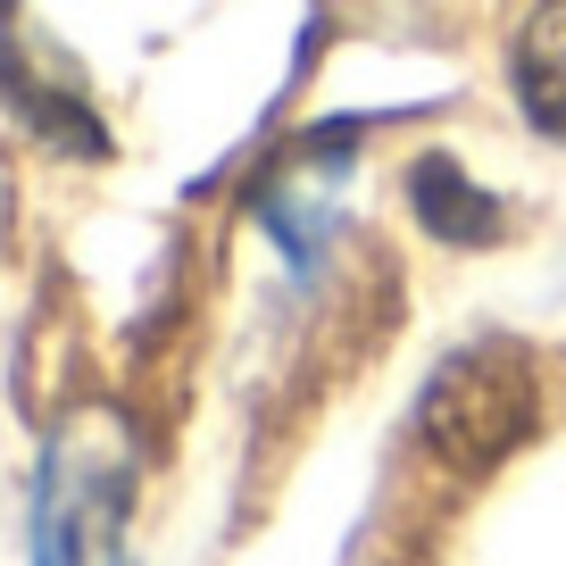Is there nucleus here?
<instances>
[{
    "mask_svg": "<svg viewBox=\"0 0 566 566\" xmlns=\"http://www.w3.org/2000/svg\"><path fill=\"white\" fill-rule=\"evenodd\" d=\"M134 442L108 408H84L42 442L34 467V566H125Z\"/></svg>",
    "mask_w": 566,
    "mask_h": 566,
    "instance_id": "obj_1",
    "label": "nucleus"
},
{
    "mask_svg": "<svg viewBox=\"0 0 566 566\" xmlns=\"http://www.w3.org/2000/svg\"><path fill=\"white\" fill-rule=\"evenodd\" d=\"M417 433L433 442V459L459 467V475L509 459L533 433V367L516 350H500V342L450 358V367L433 375V391H424V408H417Z\"/></svg>",
    "mask_w": 566,
    "mask_h": 566,
    "instance_id": "obj_2",
    "label": "nucleus"
},
{
    "mask_svg": "<svg viewBox=\"0 0 566 566\" xmlns=\"http://www.w3.org/2000/svg\"><path fill=\"white\" fill-rule=\"evenodd\" d=\"M334 184H342V159H317V142H308L301 159H283L275 184L259 192L266 233H275L292 259H308V250L325 242V226H334Z\"/></svg>",
    "mask_w": 566,
    "mask_h": 566,
    "instance_id": "obj_3",
    "label": "nucleus"
},
{
    "mask_svg": "<svg viewBox=\"0 0 566 566\" xmlns=\"http://www.w3.org/2000/svg\"><path fill=\"white\" fill-rule=\"evenodd\" d=\"M509 75H516L525 117L566 142V0H542L525 18V34H516V51H509Z\"/></svg>",
    "mask_w": 566,
    "mask_h": 566,
    "instance_id": "obj_4",
    "label": "nucleus"
},
{
    "mask_svg": "<svg viewBox=\"0 0 566 566\" xmlns=\"http://www.w3.org/2000/svg\"><path fill=\"white\" fill-rule=\"evenodd\" d=\"M417 217L433 233H450V242H492V233H500V209L459 176V167H442V159L417 167Z\"/></svg>",
    "mask_w": 566,
    "mask_h": 566,
    "instance_id": "obj_5",
    "label": "nucleus"
}]
</instances>
